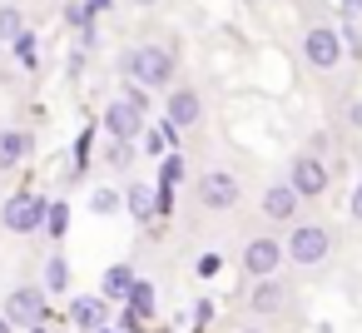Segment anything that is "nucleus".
<instances>
[{"label": "nucleus", "instance_id": "obj_21", "mask_svg": "<svg viewBox=\"0 0 362 333\" xmlns=\"http://www.w3.org/2000/svg\"><path fill=\"white\" fill-rule=\"evenodd\" d=\"M124 303H134V318H149V313H154V288H149L144 278H134V288H129Z\"/></svg>", "mask_w": 362, "mask_h": 333}, {"label": "nucleus", "instance_id": "obj_12", "mask_svg": "<svg viewBox=\"0 0 362 333\" xmlns=\"http://www.w3.org/2000/svg\"><path fill=\"white\" fill-rule=\"evenodd\" d=\"M283 303H288V288H283L278 278H258V283H253V288L243 293V308H248V313H258V318L278 313Z\"/></svg>", "mask_w": 362, "mask_h": 333}, {"label": "nucleus", "instance_id": "obj_1", "mask_svg": "<svg viewBox=\"0 0 362 333\" xmlns=\"http://www.w3.org/2000/svg\"><path fill=\"white\" fill-rule=\"evenodd\" d=\"M174 70H179V60H174L169 45H134L124 55V80L139 85V90H169Z\"/></svg>", "mask_w": 362, "mask_h": 333}, {"label": "nucleus", "instance_id": "obj_31", "mask_svg": "<svg viewBox=\"0 0 362 333\" xmlns=\"http://www.w3.org/2000/svg\"><path fill=\"white\" fill-rule=\"evenodd\" d=\"M100 333H119V328H100Z\"/></svg>", "mask_w": 362, "mask_h": 333}, {"label": "nucleus", "instance_id": "obj_17", "mask_svg": "<svg viewBox=\"0 0 362 333\" xmlns=\"http://www.w3.org/2000/svg\"><path fill=\"white\" fill-rule=\"evenodd\" d=\"M70 288V264H65V254H50L45 259V293H65Z\"/></svg>", "mask_w": 362, "mask_h": 333}, {"label": "nucleus", "instance_id": "obj_15", "mask_svg": "<svg viewBox=\"0 0 362 333\" xmlns=\"http://www.w3.org/2000/svg\"><path fill=\"white\" fill-rule=\"evenodd\" d=\"M129 288H134V269L129 264H110L105 278H100V298L105 303H119V298H129Z\"/></svg>", "mask_w": 362, "mask_h": 333}, {"label": "nucleus", "instance_id": "obj_18", "mask_svg": "<svg viewBox=\"0 0 362 333\" xmlns=\"http://www.w3.org/2000/svg\"><path fill=\"white\" fill-rule=\"evenodd\" d=\"M25 35V21H21V11L16 6H0V40H6V45H16Z\"/></svg>", "mask_w": 362, "mask_h": 333}, {"label": "nucleus", "instance_id": "obj_3", "mask_svg": "<svg viewBox=\"0 0 362 333\" xmlns=\"http://www.w3.org/2000/svg\"><path fill=\"white\" fill-rule=\"evenodd\" d=\"M0 318H6L11 328H35V323L50 318V293L35 288V283H21V288L6 293V308H0Z\"/></svg>", "mask_w": 362, "mask_h": 333}, {"label": "nucleus", "instance_id": "obj_24", "mask_svg": "<svg viewBox=\"0 0 362 333\" xmlns=\"http://www.w3.org/2000/svg\"><path fill=\"white\" fill-rule=\"evenodd\" d=\"M90 11H95V6H70V11H65V21H70L75 30H85V26H90Z\"/></svg>", "mask_w": 362, "mask_h": 333}, {"label": "nucleus", "instance_id": "obj_29", "mask_svg": "<svg viewBox=\"0 0 362 333\" xmlns=\"http://www.w3.org/2000/svg\"><path fill=\"white\" fill-rule=\"evenodd\" d=\"M0 333H16V328H11V323H6V318H0Z\"/></svg>", "mask_w": 362, "mask_h": 333}, {"label": "nucleus", "instance_id": "obj_25", "mask_svg": "<svg viewBox=\"0 0 362 333\" xmlns=\"http://www.w3.org/2000/svg\"><path fill=\"white\" fill-rule=\"evenodd\" d=\"M16 60H21V65H35V40H30V35L16 40Z\"/></svg>", "mask_w": 362, "mask_h": 333}, {"label": "nucleus", "instance_id": "obj_10", "mask_svg": "<svg viewBox=\"0 0 362 333\" xmlns=\"http://www.w3.org/2000/svg\"><path fill=\"white\" fill-rule=\"evenodd\" d=\"M105 135L119 140V145H129L134 135H144V115H139L134 105H124V100H110V110H105Z\"/></svg>", "mask_w": 362, "mask_h": 333}, {"label": "nucleus", "instance_id": "obj_13", "mask_svg": "<svg viewBox=\"0 0 362 333\" xmlns=\"http://www.w3.org/2000/svg\"><path fill=\"white\" fill-rule=\"evenodd\" d=\"M70 323H75L80 333H100V328H110V303H105L100 293L75 298V303H70Z\"/></svg>", "mask_w": 362, "mask_h": 333}, {"label": "nucleus", "instance_id": "obj_16", "mask_svg": "<svg viewBox=\"0 0 362 333\" xmlns=\"http://www.w3.org/2000/svg\"><path fill=\"white\" fill-rule=\"evenodd\" d=\"M124 204H129V219H134V224H149V219H154V189H149V184H129Z\"/></svg>", "mask_w": 362, "mask_h": 333}, {"label": "nucleus", "instance_id": "obj_23", "mask_svg": "<svg viewBox=\"0 0 362 333\" xmlns=\"http://www.w3.org/2000/svg\"><path fill=\"white\" fill-rule=\"evenodd\" d=\"M119 100H124V105H134V110H139V115H144V110H149V95H144V90H139V85H124V95H119Z\"/></svg>", "mask_w": 362, "mask_h": 333}, {"label": "nucleus", "instance_id": "obj_20", "mask_svg": "<svg viewBox=\"0 0 362 333\" xmlns=\"http://www.w3.org/2000/svg\"><path fill=\"white\" fill-rule=\"evenodd\" d=\"M45 229H50V239H65V229H70V204L65 199H55L45 209Z\"/></svg>", "mask_w": 362, "mask_h": 333}, {"label": "nucleus", "instance_id": "obj_9", "mask_svg": "<svg viewBox=\"0 0 362 333\" xmlns=\"http://www.w3.org/2000/svg\"><path fill=\"white\" fill-rule=\"evenodd\" d=\"M199 120H204V95H199L194 85H174L169 100H164V125H169V130H189V125H199Z\"/></svg>", "mask_w": 362, "mask_h": 333}, {"label": "nucleus", "instance_id": "obj_14", "mask_svg": "<svg viewBox=\"0 0 362 333\" xmlns=\"http://www.w3.org/2000/svg\"><path fill=\"white\" fill-rule=\"evenodd\" d=\"M30 154V135L25 130H0V174H11L16 164H25Z\"/></svg>", "mask_w": 362, "mask_h": 333}, {"label": "nucleus", "instance_id": "obj_30", "mask_svg": "<svg viewBox=\"0 0 362 333\" xmlns=\"http://www.w3.org/2000/svg\"><path fill=\"white\" fill-rule=\"evenodd\" d=\"M30 333H50V328H45V323H35V328H30Z\"/></svg>", "mask_w": 362, "mask_h": 333}, {"label": "nucleus", "instance_id": "obj_22", "mask_svg": "<svg viewBox=\"0 0 362 333\" xmlns=\"http://www.w3.org/2000/svg\"><path fill=\"white\" fill-rule=\"evenodd\" d=\"M179 179H184V159H179V154H164V169H159V184H169V189H174Z\"/></svg>", "mask_w": 362, "mask_h": 333}, {"label": "nucleus", "instance_id": "obj_11", "mask_svg": "<svg viewBox=\"0 0 362 333\" xmlns=\"http://www.w3.org/2000/svg\"><path fill=\"white\" fill-rule=\"evenodd\" d=\"M258 209H263V219H273V224H288V219H298V209H303V199L278 179V184H268L263 189V199H258Z\"/></svg>", "mask_w": 362, "mask_h": 333}, {"label": "nucleus", "instance_id": "obj_26", "mask_svg": "<svg viewBox=\"0 0 362 333\" xmlns=\"http://www.w3.org/2000/svg\"><path fill=\"white\" fill-rule=\"evenodd\" d=\"M199 273L214 278V273H218V254H204V259H199Z\"/></svg>", "mask_w": 362, "mask_h": 333}, {"label": "nucleus", "instance_id": "obj_5", "mask_svg": "<svg viewBox=\"0 0 362 333\" xmlns=\"http://www.w3.org/2000/svg\"><path fill=\"white\" fill-rule=\"evenodd\" d=\"M303 60H308L313 70H337V65L347 60L342 35H337L332 26H308V30H303Z\"/></svg>", "mask_w": 362, "mask_h": 333}, {"label": "nucleus", "instance_id": "obj_6", "mask_svg": "<svg viewBox=\"0 0 362 333\" xmlns=\"http://www.w3.org/2000/svg\"><path fill=\"white\" fill-rule=\"evenodd\" d=\"M45 209H50V199H40V194H11L6 209H0V224L11 234H35V229H45Z\"/></svg>", "mask_w": 362, "mask_h": 333}, {"label": "nucleus", "instance_id": "obj_32", "mask_svg": "<svg viewBox=\"0 0 362 333\" xmlns=\"http://www.w3.org/2000/svg\"><path fill=\"white\" fill-rule=\"evenodd\" d=\"M243 333H263V328H243Z\"/></svg>", "mask_w": 362, "mask_h": 333}, {"label": "nucleus", "instance_id": "obj_19", "mask_svg": "<svg viewBox=\"0 0 362 333\" xmlns=\"http://www.w3.org/2000/svg\"><path fill=\"white\" fill-rule=\"evenodd\" d=\"M119 189H95L90 194V214H100V219H110V214H119Z\"/></svg>", "mask_w": 362, "mask_h": 333}, {"label": "nucleus", "instance_id": "obj_8", "mask_svg": "<svg viewBox=\"0 0 362 333\" xmlns=\"http://www.w3.org/2000/svg\"><path fill=\"white\" fill-rule=\"evenodd\" d=\"M194 194H199V204H204L209 214H223V209L238 204V179H233L228 169H209V174H199Z\"/></svg>", "mask_w": 362, "mask_h": 333}, {"label": "nucleus", "instance_id": "obj_7", "mask_svg": "<svg viewBox=\"0 0 362 333\" xmlns=\"http://www.w3.org/2000/svg\"><path fill=\"white\" fill-rule=\"evenodd\" d=\"M278 269H283V239L258 234V239L243 244V273H248L253 283H258V278H278Z\"/></svg>", "mask_w": 362, "mask_h": 333}, {"label": "nucleus", "instance_id": "obj_28", "mask_svg": "<svg viewBox=\"0 0 362 333\" xmlns=\"http://www.w3.org/2000/svg\"><path fill=\"white\" fill-rule=\"evenodd\" d=\"M129 6H159V0H129Z\"/></svg>", "mask_w": 362, "mask_h": 333}, {"label": "nucleus", "instance_id": "obj_4", "mask_svg": "<svg viewBox=\"0 0 362 333\" xmlns=\"http://www.w3.org/2000/svg\"><path fill=\"white\" fill-rule=\"evenodd\" d=\"M298 199H322L327 194V184H332V174H327V164L317 159V154H293L288 159V179H283Z\"/></svg>", "mask_w": 362, "mask_h": 333}, {"label": "nucleus", "instance_id": "obj_2", "mask_svg": "<svg viewBox=\"0 0 362 333\" xmlns=\"http://www.w3.org/2000/svg\"><path fill=\"white\" fill-rule=\"evenodd\" d=\"M332 254V234L322 224H293L288 244H283V259L298 264V269H317L322 259Z\"/></svg>", "mask_w": 362, "mask_h": 333}, {"label": "nucleus", "instance_id": "obj_27", "mask_svg": "<svg viewBox=\"0 0 362 333\" xmlns=\"http://www.w3.org/2000/svg\"><path fill=\"white\" fill-rule=\"evenodd\" d=\"M352 219L362 224V179H357V189H352Z\"/></svg>", "mask_w": 362, "mask_h": 333}]
</instances>
